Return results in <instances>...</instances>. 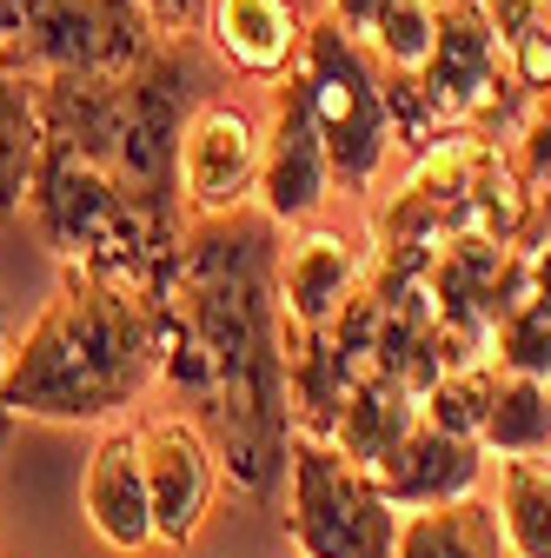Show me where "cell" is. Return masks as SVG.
Wrapping results in <instances>:
<instances>
[{"label":"cell","instance_id":"obj_1","mask_svg":"<svg viewBox=\"0 0 551 558\" xmlns=\"http://www.w3.org/2000/svg\"><path fill=\"white\" fill-rule=\"evenodd\" d=\"M173 360L180 379L213 426L220 472L233 493L272 499L286 485L293 452V353H286V306H280V220L266 206L186 220L180 287H173Z\"/></svg>","mask_w":551,"mask_h":558},{"label":"cell","instance_id":"obj_2","mask_svg":"<svg viewBox=\"0 0 551 558\" xmlns=\"http://www.w3.org/2000/svg\"><path fill=\"white\" fill-rule=\"evenodd\" d=\"M180 313L173 300H147L133 287L94 272H66L40 306V319L21 332L8 366V405L47 426H100L140 405L173 360Z\"/></svg>","mask_w":551,"mask_h":558},{"label":"cell","instance_id":"obj_3","mask_svg":"<svg viewBox=\"0 0 551 558\" xmlns=\"http://www.w3.org/2000/svg\"><path fill=\"white\" fill-rule=\"evenodd\" d=\"M286 74L313 107V126L332 154V180L346 193H366L392 154V100H385V74L372 47L326 14V21H306L299 60Z\"/></svg>","mask_w":551,"mask_h":558},{"label":"cell","instance_id":"obj_4","mask_svg":"<svg viewBox=\"0 0 551 558\" xmlns=\"http://www.w3.org/2000/svg\"><path fill=\"white\" fill-rule=\"evenodd\" d=\"M399 506L366 459L339 439L293 433L286 452V538L299 558H392Z\"/></svg>","mask_w":551,"mask_h":558},{"label":"cell","instance_id":"obj_5","mask_svg":"<svg viewBox=\"0 0 551 558\" xmlns=\"http://www.w3.org/2000/svg\"><path fill=\"white\" fill-rule=\"evenodd\" d=\"M160 21L147 0H27L21 40L0 53L21 74L53 81V74H126L160 47Z\"/></svg>","mask_w":551,"mask_h":558},{"label":"cell","instance_id":"obj_6","mask_svg":"<svg viewBox=\"0 0 551 558\" xmlns=\"http://www.w3.org/2000/svg\"><path fill=\"white\" fill-rule=\"evenodd\" d=\"M512 66H505V47H499V27L486 14V0H439V40H432V60L412 74V94L426 100L432 126H452V120H478L505 100Z\"/></svg>","mask_w":551,"mask_h":558},{"label":"cell","instance_id":"obj_7","mask_svg":"<svg viewBox=\"0 0 551 558\" xmlns=\"http://www.w3.org/2000/svg\"><path fill=\"white\" fill-rule=\"evenodd\" d=\"M259 154H266V126L240 100L199 94L186 126H180V199L186 214H233L259 193Z\"/></svg>","mask_w":551,"mask_h":558},{"label":"cell","instance_id":"obj_8","mask_svg":"<svg viewBox=\"0 0 551 558\" xmlns=\"http://www.w3.org/2000/svg\"><path fill=\"white\" fill-rule=\"evenodd\" d=\"M140 452H147V499H154V545L186 551L220 499V452L193 418H147L140 426Z\"/></svg>","mask_w":551,"mask_h":558},{"label":"cell","instance_id":"obj_9","mask_svg":"<svg viewBox=\"0 0 551 558\" xmlns=\"http://www.w3.org/2000/svg\"><path fill=\"white\" fill-rule=\"evenodd\" d=\"M332 154L313 126V107L306 94L293 87V74H280L272 87V113H266V154H259V206L280 227H306L326 193H332Z\"/></svg>","mask_w":551,"mask_h":558},{"label":"cell","instance_id":"obj_10","mask_svg":"<svg viewBox=\"0 0 551 558\" xmlns=\"http://www.w3.org/2000/svg\"><path fill=\"white\" fill-rule=\"evenodd\" d=\"M81 512L94 525V538L120 558L154 551V499H147V452H140V426H113L87 472H81Z\"/></svg>","mask_w":551,"mask_h":558},{"label":"cell","instance_id":"obj_11","mask_svg":"<svg viewBox=\"0 0 551 558\" xmlns=\"http://www.w3.org/2000/svg\"><path fill=\"white\" fill-rule=\"evenodd\" d=\"M379 485L392 493L399 512L412 506H445V499H478V472H486V446L472 433H452L439 418L419 412V426H412L379 465Z\"/></svg>","mask_w":551,"mask_h":558},{"label":"cell","instance_id":"obj_12","mask_svg":"<svg viewBox=\"0 0 551 558\" xmlns=\"http://www.w3.org/2000/svg\"><path fill=\"white\" fill-rule=\"evenodd\" d=\"M353 279H359V240L353 233L306 227L299 240H286L280 246V306H286V326L299 339L339 326V313H346V300H353Z\"/></svg>","mask_w":551,"mask_h":558},{"label":"cell","instance_id":"obj_13","mask_svg":"<svg viewBox=\"0 0 551 558\" xmlns=\"http://www.w3.org/2000/svg\"><path fill=\"white\" fill-rule=\"evenodd\" d=\"M206 34H213V53L233 74L280 81L299 60L306 14H299V0H213V8H206Z\"/></svg>","mask_w":551,"mask_h":558},{"label":"cell","instance_id":"obj_14","mask_svg":"<svg viewBox=\"0 0 551 558\" xmlns=\"http://www.w3.org/2000/svg\"><path fill=\"white\" fill-rule=\"evenodd\" d=\"M47 154V120H40V81L0 60V220H21Z\"/></svg>","mask_w":551,"mask_h":558},{"label":"cell","instance_id":"obj_15","mask_svg":"<svg viewBox=\"0 0 551 558\" xmlns=\"http://www.w3.org/2000/svg\"><path fill=\"white\" fill-rule=\"evenodd\" d=\"M392 558H512L499 512L478 499H445V506H412L399 519Z\"/></svg>","mask_w":551,"mask_h":558},{"label":"cell","instance_id":"obj_16","mask_svg":"<svg viewBox=\"0 0 551 558\" xmlns=\"http://www.w3.org/2000/svg\"><path fill=\"white\" fill-rule=\"evenodd\" d=\"M478 446L499 459H544L551 452V386L531 373L492 379L486 418H478Z\"/></svg>","mask_w":551,"mask_h":558},{"label":"cell","instance_id":"obj_17","mask_svg":"<svg viewBox=\"0 0 551 558\" xmlns=\"http://www.w3.org/2000/svg\"><path fill=\"white\" fill-rule=\"evenodd\" d=\"M492 512H499L512 558H551V465L544 459H505Z\"/></svg>","mask_w":551,"mask_h":558},{"label":"cell","instance_id":"obj_18","mask_svg":"<svg viewBox=\"0 0 551 558\" xmlns=\"http://www.w3.org/2000/svg\"><path fill=\"white\" fill-rule=\"evenodd\" d=\"M412 426H419V405H412L392 379H372V386H359L346 405H339V418H332V433H326V439H339L353 459L379 465Z\"/></svg>","mask_w":551,"mask_h":558},{"label":"cell","instance_id":"obj_19","mask_svg":"<svg viewBox=\"0 0 551 558\" xmlns=\"http://www.w3.org/2000/svg\"><path fill=\"white\" fill-rule=\"evenodd\" d=\"M432 40H439V0H392L366 47L385 60V74H419L432 60Z\"/></svg>","mask_w":551,"mask_h":558},{"label":"cell","instance_id":"obj_20","mask_svg":"<svg viewBox=\"0 0 551 558\" xmlns=\"http://www.w3.org/2000/svg\"><path fill=\"white\" fill-rule=\"evenodd\" d=\"M499 360H505V373L551 379V313H544L538 300H525V306L499 326Z\"/></svg>","mask_w":551,"mask_h":558},{"label":"cell","instance_id":"obj_21","mask_svg":"<svg viewBox=\"0 0 551 558\" xmlns=\"http://www.w3.org/2000/svg\"><path fill=\"white\" fill-rule=\"evenodd\" d=\"M486 399H492V379H465V373H452V379H432L426 386V418H439V426H452V433H472L478 439V418H486Z\"/></svg>","mask_w":551,"mask_h":558},{"label":"cell","instance_id":"obj_22","mask_svg":"<svg viewBox=\"0 0 551 558\" xmlns=\"http://www.w3.org/2000/svg\"><path fill=\"white\" fill-rule=\"evenodd\" d=\"M525 173H531L538 186H551V87L538 94V107H531V120H525Z\"/></svg>","mask_w":551,"mask_h":558},{"label":"cell","instance_id":"obj_23","mask_svg":"<svg viewBox=\"0 0 551 558\" xmlns=\"http://www.w3.org/2000/svg\"><path fill=\"white\" fill-rule=\"evenodd\" d=\"M8 366H14V319H8V300H0V459H8L14 426H21V412L8 405Z\"/></svg>","mask_w":551,"mask_h":558},{"label":"cell","instance_id":"obj_24","mask_svg":"<svg viewBox=\"0 0 551 558\" xmlns=\"http://www.w3.org/2000/svg\"><path fill=\"white\" fill-rule=\"evenodd\" d=\"M206 8H213V0H147L160 34H206Z\"/></svg>","mask_w":551,"mask_h":558},{"label":"cell","instance_id":"obj_25","mask_svg":"<svg viewBox=\"0 0 551 558\" xmlns=\"http://www.w3.org/2000/svg\"><path fill=\"white\" fill-rule=\"evenodd\" d=\"M385 8H392V0H332V21L346 27V34H359V40H372V27H379Z\"/></svg>","mask_w":551,"mask_h":558},{"label":"cell","instance_id":"obj_26","mask_svg":"<svg viewBox=\"0 0 551 558\" xmlns=\"http://www.w3.org/2000/svg\"><path fill=\"white\" fill-rule=\"evenodd\" d=\"M21 21H27V0H0V53L21 40Z\"/></svg>","mask_w":551,"mask_h":558},{"label":"cell","instance_id":"obj_27","mask_svg":"<svg viewBox=\"0 0 551 558\" xmlns=\"http://www.w3.org/2000/svg\"><path fill=\"white\" fill-rule=\"evenodd\" d=\"M531 300L551 313V253H538V266H531Z\"/></svg>","mask_w":551,"mask_h":558},{"label":"cell","instance_id":"obj_28","mask_svg":"<svg viewBox=\"0 0 551 558\" xmlns=\"http://www.w3.org/2000/svg\"><path fill=\"white\" fill-rule=\"evenodd\" d=\"M538 193H544V220H551V186H538Z\"/></svg>","mask_w":551,"mask_h":558},{"label":"cell","instance_id":"obj_29","mask_svg":"<svg viewBox=\"0 0 551 558\" xmlns=\"http://www.w3.org/2000/svg\"><path fill=\"white\" fill-rule=\"evenodd\" d=\"M544 386H551V379H544Z\"/></svg>","mask_w":551,"mask_h":558}]
</instances>
